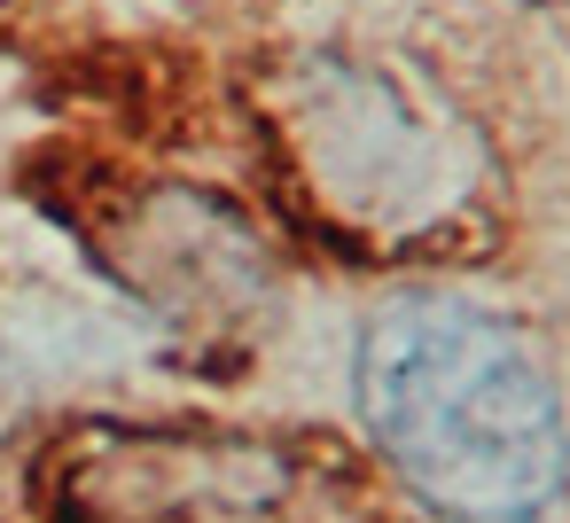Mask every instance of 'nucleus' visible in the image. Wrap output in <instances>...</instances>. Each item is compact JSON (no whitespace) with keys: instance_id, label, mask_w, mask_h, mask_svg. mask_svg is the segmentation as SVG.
<instances>
[{"instance_id":"1","label":"nucleus","mask_w":570,"mask_h":523,"mask_svg":"<svg viewBox=\"0 0 570 523\" xmlns=\"http://www.w3.org/2000/svg\"><path fill=\"white\" fill-rule=\"evenodd\" d=\"M360 414L383 461L461 523H515L570 468L562 406L539 359L484 313L399 297L360 328Z\"/></svg>"}]
</instances>
